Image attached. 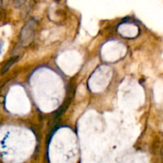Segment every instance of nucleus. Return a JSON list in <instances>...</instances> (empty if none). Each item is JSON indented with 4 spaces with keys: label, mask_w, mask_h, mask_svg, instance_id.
<instances>
[{
    "label": "nucleus",
    "mask_w": 163,
    "mask_h": 163,
    "mask_svg": "<svg viewBox=\"0 0 163 163\" xmlns=\"http://www.w3.org/2000/svg\"><path fill=\"white\" fill-rule=\"evenodd\" d=\"M36 22L34 19L30 20L22 28L20 34V44L22 46H26L32 42L34 36V28Z\"/></svg>",
    "instance_id": "obj_1"
},
{
    "label": "nucleus",
    "mask_w": 163,
    "mask_h": 163,
    "mask_svg": "<svg viewBox=\"0 0 163 163\" xmlns=\"http://www.w3.org/2000/svg\"><path fill=\"white\" fill-rule=\"evenodd\" d=\"M18 59H19V57L18 56H15V57H11L10 60H8L6 62L5 64H3V66L2 67L1 71H0V74L3 75L5 74L6 72H7L9 71V69L11 68V66L14 64H15L18 61Z\"/></svg>",
    "instance_id": "obj_2"
},
{
    "label": "nucleus",
    "mask_w": 163,
    "mask_h": 163,
    "mask_svg": "<svg viewBox=\"0 0 163 163\" xmlns=\"http://www.w3.org/2000/svg\"><path fill=\"white\" fill-rule=\"evenodd\" d=\"M26 0H14V6L16 8L22 7L24 5Z\"/></svg>",
    "instance_id": "obj_3"
},
{
    "label": "nucleus",
    "mask_w": 163,
    "mask_h": 163,
    "mask_svg": "<svg viewBox=\"0 0 163 163\" xmlns=\"http://www.w3.org/2000/svg\"><path fill=\"white\" fill-rule=\"evenodd\" d=\"M1 1V3H2V5L4 7H7L8 5H9V3H10V0H0Z\"/></svg>",
    "instance_id": "obj_4"
},
{
    "label": "nucleus",
    "mask_w": 163,
    "mask_h": 163,
    "mask_svg": "<svg viewBox=\"0 0 163 163\" xmlns=\"http://www.w3.org/2000/svg\"><path fill=\"white\" fill-rule=\"evenodd\" d=\"M3 40H0V54H1V53H2V50H3Z\"/></svg>",
    "instance_id": "obj_5"
},
{
    "label": "nucleus",
    "mask_w": 163,
    "mask_h": 163,
    "mask_svg": "<svg viewBox=\"0 0 163 163\" xmlns=\"http://www.w3.org/2000/svg\"><path fill=\"white\" fill-rule=\"evenodd\" d=\"M162 159H163V146H162Z\"/></svg>",
    "instance_id": "obj_6"
}]
</instances>
